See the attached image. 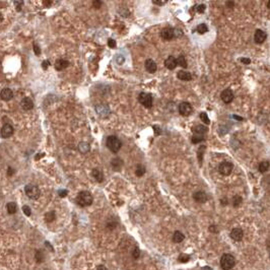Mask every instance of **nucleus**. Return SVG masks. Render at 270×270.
<instances>
[{"mask_svg":"<svg viewBox=\"0 0 270 270\" xmlns=\"http://www.w3.org/2000/svg\"><path fill=\"white\" fill-rule=\"evenodd\" d=\"M89 149H91L89 144L88 142H85V141H82V142L78 144V150L80 151V153L82 154H86L89 151Z\"/></svg>","mask_w":270,"mask_h":270,"instance_id":"nucleus-24","label":"nucleus"},{"mask_svg":"<svg viewBox=\"0 0 270 270\" xmlns=\"http://www.w3.org/2000/svg\"><path fill=\"white\" fill-rule=\"evenodd\" d=\"M227 7H231V8H233V6H234V2H230V1H227Z\"/></svg>","mask_w":270,"mask_h":270,"instance_id":"nucleus-53","label":"nucleus"},{"mask_svg":"<svg viewBox=\"0 0 270 270\" xmlns=\"http://www.w3.org/2000/svg\"><path fill=\"white\" fill-rule=\"evenodd\" d=\"M184 239H185L184 234L181 233V231H176L174 235H173V242L176 244L181 243V242L184 241Z\"/></svg>","mask_w":270,"mask_h":270,"instance_id":"nucleus-22","label":"nucleus"},{"mask_svg":"<svg viewBox=\"0 0 270 270\" xmlns=\"http://www.w3.org/2000/svg\"><path fill=\"white\" fill-rule=\"evenodd\" d=\"M165 66L167 67L169 70H174V69L178 66L177 59H176L174 56H169L167 59L165 60Z\"/></svg>","mask_w":270,"mask_h":270,"instance_id":"nucleus-13","label":"nucleus"},{"mask_svg":"<svg viewBox=\"0 0 270 270\" xmlns=\"http://www.w3.org/2000/svg\"><path fill=\"white\" fill-rule=\"evenodd\" d=\"M161 36L164 40H172L173 38L175 37V33H174V30L171 29V27H166V29H164L162 31L161 33Z\"/></svg>","mask_w":270,"mask_h":270,"instance_id":"nucleus-14","label":"nucleus"},{"mask_svg":"<svg viewBox=\"0 0 270 270\" xmlns=\"http://www.w3.org/2000/svg\"><path fill=\"white\" fill-rule=\"evenodd\" d=\"M69 65V61L65 60V59H58L56 60V62H55V69L58 71H62L63 69L67 68Z\"/></svg>","mask_w":270,"mask_h":270,"instance_id":"nucleus-19","label":"nucleus"},{"mask_svg":"<svg viewBox=\"0 0 270 270\" xmlns=\"http://www.w3.org/2000/svg\"><path fill=\"white\" fill-rule=\"evenodd\" d=\"M42 157H44V153H43L42 155H37V157H36V160H39V158H41Z\"/></svg>","mask_w":270,"mask_h":270,"instance_id":"nucleus-56","label":"nucleus"},{"mask_svg":"<svg viewBox=\"0 0 270 270\" xmlns=\"http://www.w3.org/2000/svg\"><path fill=\"white\" fill-rule=\"evenodd\" d=\"M3 20V15H2V13H0V22H1Z\"/></svg>","mask_w":270,"mask_h":270,"instance_id":"nucleus-58","label":"nucleus"},{"mask_svg":"<svg viewBox=\"0 0 270 270\" xmlns=\"http://www.w3.org/2000/svg\"><path fill=\"white\" fill-rule=\"evenodd\" d=\"M124 57L123 56H118V58H117V62H118V64H122L124 62Z\"/></svg>","mask_w":270,"mask_h":270,"instance_id":"nucleus-48","label":"nucleus"},{"mask_svg":"<svg viewBox=\"0 0 270 270\" xmlns=\"http://www.w3.org/2000/svg\"><path fill=\"white\" fill-rule=\"evenodd\" d=\"M241 61L243 62V63H245V64H249V63H250V62H251L250 59H247V58H242Z\"/></svg>","mask_w":270,"mask_h":270,"instance_id":"nucleus-51","label":"nucleus"},{"mask_svg":"<svg viewBox=\"0 0 270 270\" xmlns=\"http://www.w3.org/2000/svg\"><path fill=\"white\" fill-rule=\"evenodd\" d=\"M177 77L181 80H185V81H188V80H191L192 79V75L191 73L187 71H179L177 73Z\"/></svg>","mask_w":270,"mask_h":270,"instance_id":"nucleus-23","label":"nucleus"},{"mask_svg":"<svg viewBox=\"0 0 270 270\" xmlns=\"http://www.w3.org/2000/svg\"><path fill=\"white\" fill-rule=\"evenodd\" d=\"M204 151H205V146H204V145H201V146H200V147L198 148V150H197V157H198V160H199L200 165L202 164V161H203V153H204Z\"/></svg>","mask_w":270,"mask_h":270,"instance_id":"nucleus-29","label":"nucleus"},{"mask_svg":"<svg viewBox=\"0 0 270 270\" xmlns=\"http://www.w3.org/2000/svg\"><path fill=\"white\" fill-rule=\"evenodd\" d=\"M193 198H194V200L196 202L198 203H205L207 201V195L205 192L203 191H197L194 193V195H193Z\"/></svg>","mask_w":270,"mask_h":270,"instance_id":"nucleus-15","label":"nucleus"},{"mask_svg":"<svg viewBox=\"0 0 270 270\" xmlns=\"http://www.w3.org/2000/svg\"><path fill=\"white\" fill-rule=\"evenodd\" d=\"M102 4H103V2H102V1H100V0H96V1H93V2H92V5H93V7H95V8H96V9L101 8Z\"/></svg>","mask_w":270,"mask_h":270,"instance_id":"nucleus-39","label":"nucleus"},{"mask_svg":"<svg viewBox=\"0 0 270 270\" xmlns=\"http://www.w3.org/2000/svg\"><path fill=\"white\" fill-rule=\"evenodd\" d=\"M209 231L210 233H217V228H216V227L215 226H210L209 227Z\"/></svg>","mask_w":270,"mask_h":270,"instance_id":"nucleus-46","label":"nucleus"},{"mask_svg":"<svg viewBox=\"0 0 270 270\" xmlns=\"http://www.w3.org/2000/svg\"><path fill=\"white\" fill-rule=\"evenodd\" d=\"M51 3H52L51 1H48V2H47V1H44V4H45V5H46V6H48V5H50V4H51Z\"/></svg>","mask_w":270,"mask_h":270,"instance_id":"nucleus-55","label":"nucleus"},{"mask_svg":"<svg viewBox=\"0 0 270 270\" xmlns=\"http://www.w3.org/2000/svg\"><path fill=\"white\" fill-rule=\"evenodd\" d=\"M205 5L204 4H200V5H198L197 6V8H196V10H197V12H199V13H203L204 11H205Z\"/></svg>","mask_w":270,"mask_h":270,"instance_id":"nucleus-40","label":"nucleus"},{"mask_svg":"<svg viewBox=\"0 0 270 270\" xmlns=\"http://www.w3.org/2000/svg\"><path fill=\"white\" fill-rule=\"evenodd\" d=\"M67 194H68L67 190H59V191H58V195H59L60 197H62V198H63V197H66Z\"/></svg>","mask_w":270,"mask_h":270,"instance_id":"nucleus-43","label":"nucleus"},{"mask_svg":"<svg viewBox=\"0 0 270 270\" xmlns=\"http://www.w3.org/2000/svg\"><path fill=\"white\" fill-rule=\"evenodd\" d=\"M45 245H46V246H47V248H48V247H49V248H50V250H51L52 252H53V251H54V249H53V248H52V246H51V244L49 243V242H45Z\"/></svg>","mask_w":270,"mask_h":270,"instance_id":"nucleus-52","label":"nucleus"},{"mask_svg":"<svg viewBox=\"0 0 270 270\" xmlns=\"http://www.w3.org/2000/svg\"><path fill=\"white\" fill-rule=\"evenodd\" d=\"M92 176L93 179H95L96 182H99V183L103 182V180H104V175H103V172H102V171H100V170H98V169H93V170H92Z\"/></svg>","mask_w":270,"mask_h":270,"instance_id":"nucleus-21","label":"nucleus"},{"mask_svg":"<svg viewBox=\"0 0 270 270\" xmlns=\"http://www.w3.org/2000/svg\"><path fill=\"white\" fill-rule=\"evenodd\" d=\"M13 133H14V128L10 124H4L0 130V135L2 138H9L10 136H12Z\"/></svg>","mask_w":270,"mask_h":270,"instance_id":"nucleus-8","label":"nucleus"},{"mask_svg":"<svg viewBox=\"0 0 270 270\" xmlns=\"http://www.w3.org/2000/svg\"><path fill=\"white\" fill-rule=\"evenodd\" d=\"M152 3H153V4H157V5H164L166 1H155V0H153Z\"/></svg>","mask_w":270,"mask_h":270,"instance_id":"nucleus-49","label":"nucleus"},{"mask_svg":"<svg viewBox=\"0 0 270 270\" xmlns=\"http://www.w3.org/2000/svg\"><path fill=\"white\" fill-rule=\"evenodd\" d=\"M267 7L270 9V1H268V2H267Z\"/></svg>","mask_w":270,"mask_h":270,"instance_id":"nucleus-59","label":"nucleus"},{"mask_svg":"<svg viewBox=\"0 0 270 270\" xmlns=\"http://www.w3.org/2000/svg\"><path fill=\"white\" fill-rule=\"evenodd\" d=\"M220 202L223 203V205H227V199H223V200H220Z\"/></svg>","mask_w":270,"mask_h":270,"instance_id":"nucleus-54","label":"nucleus"},{"mask_svg":"<svg viewBox=\"0 0 270 270\" xmlns=\"http://www.w3.org/2000/svg\"><path fill=\"white\" fill-rule=\"evenodd\" d=\"M96 270H108L107 267H105L104 265H98L96 266Z\"/></svg>","mask_w":270,"mask_h":270,"instance_id":"nucleus-50","label":"nucleus"},{"mask_svg":"<svg viewBox=\"0 0 270 270\" xmlns=\"http://www.w3.org/2000/svg\"><path fill=\"white\" fill-rule=\"evenodd\" d=\"M35 258H36V261H37L38 263L43 262V261H44V259H45L43 252H42V251L37 250V251H36V254H35Z\"/></svg>","mask_w":270,"mask_h":270,"instance_id":"nucleus-33","label":"nucleus"},{"mask_svg":"<svg viewBox=\"0 0 270 270\" xmlns=\"http://www.w3.org/2000/svg\"><path fill=\"white\" fill-rule=\"evenodd\" d=\"M138 101L142 106H144L145 108H151L152 107V102H153V99H152V96L150 93L147 92H141L139 96H138Z\"/></svg>","mask_w":270,"mask_h":270,"instance_id":"nucleus-5","label":"nucleus"},{"mask_svg":"<svg viewBox=\"0 0 270 270\" xmlns=\"http://www.w3.org/2000/svg\"><path fill=\"white\" fill-rule=\"evenodd\" d=\"M236 265V259L231 254H223L220 258V267L223 270H231Z\"/></svg>","mask_w":270,"mask_h":270,"instance_id":"nucleus-2","label":"nucleus"},{"mask_svg":"<svg viewBox=\"0 0 270 270\" xmlns=\"http://www.w3.org/2000/svg\"><path fill=\"white\" fill-rule=\"evenodd\" d=\"M14 5L16 6L17 11H20V10H22V6L23 5V2L22 1H15L14 2Z\"/></svg>","mask_w":270,"mask_h":270,"instance_id":"nucleus-42","label":"nucleus"},{"mask_svg":"<svg viewBox=\"0 0 270 270\" xmlns=\"http://www.w3.org/2000/svg\"><path fill=\"white\" fill-rule=\"evenodd\" d=\"M22 211L27 216H31V214H32V210H31L30 206H27V205L22 206Z\"/></svg>","mask_w":270,"mask_h":270,"instance_id":"nucleus-38","label":"nucleus"},{"mask_svg":"<svg viewBox=\"0 0 270 270\" xmlns=\"http://www.w3.org/2000/svg\"><path fill=\"white\" fill-rule=\"evenodd\" d=\"M108 46L110 48H115L116 47V41L113 39H109L108 40Z\"/></svg>","mask_w":270,"mask_h":270,"instance_id":"nucleus-44","label":"nucleus"},{"mask_svg":"<svg viewBox=\"0 0 270 270\" xmlns=\"http://www.w3.org/2000/svg\"><path fill=\"white\" fill-rule=\"evenodd\" d=\"M177 64L179 65V66L183 67V68H187V66H188V65H187L186 58H185L184 56H183V55H181V56H179V57H178V59H177Z\"/></svg>","mask_w":270,"mask_h":270,"instance_id":"nucleus-31","label":"nucleus"},{"mask_svg":"<svg viewBox=\"0 0 270 270\" xmlns=\"http://www.w3.org/2000/svg\"><path fill=\"white\" fill-rule=\"evenodd\" d=\"M49 65H50V62L48 60H45V61H43V63H42V67H43L44 70H46V69L49 67Z\"/></svg>","mask_w":270,"mask_h":270,"instance_id":"nucleus-45","label":"nucleus"},{"mask_svg":"<svg viewBox=\"0 0 270 270\" xmlns=\"http://www.w3.org/2000/svg\"><path fill=\"white\" fill-rule=\"evenodd\" d=\"M196 31L198 32L200 35H203L208 32V27H207L205 23H200V25L197 26L196 27Z\"/></svg>","mask_w":270,"mask_h":270,"instance_id":"nucleus-28","label":"nucleus"},{"mask_svg":"<svg viewBox=\"0 0 270 270\" xmlns=\"http://www.w3.org/2000/svg\"><path fill=\"white\" fill-rule=\"evenodd\" d=\"M235 119H238V120H243V118H241V117H238V116H234Z\"/></svg>","mask_w":270,"mask_h":270,"instance_id":"nucleus-57","label":"nucleus"},{"mask_svg":"<svg viewBox=\"0 0 270 270\" xmlns=\"http://www.w3.org/2000/svg\"><path fill=\"white\" fill-rule=\"evenodd\" d=\"M192 112H193V108L191 104L187 102H183L179 105V113L181 114L182 116H189Z\"/></svg>","mask_w":270,"mask_h":270,"instance_id":"nucleus-7","label":"nucleus"},{"mask_svg":"<svg viewBox=\"0 0 270 270\" xmlns=\"http://www.w3.org/2000/svg\"><path fill=\"white\" fill-rule=\"evenodd\" d=\"M96 111L98 115L101 117V118H107V117L110 115V110H109L108 107L105 106V105H99V106H96Z\"/></svg>","mask_w":270,"mask_h":270,"instance_id":"nucleus-12","label":"nucleus"},{"mask_svg":"<svg viewBox=\"0 0 270 270\" xmlns=\"http://www.w3.org/2000/svg\"><path fill=\"white\" fill-rule=\"evenodd\" d=\"M234 169V165L231 164V162H221V164L219 165V171L221 175L223 176H228L231 173V171H233Z\"/></svg>","mask_w":270,"mask_h":270,"instance_id":"nucleus-6","label":"nucleus"},{"mask_svg":"<svg viewBox=\"0 0 270 270\" xmlns=\"http://www.w3.org/2000/svg\"><path fill=\"white\" fill-rule=\"evenodd\" d=\"M135 174H136L137 177H142V176L145 174V168L143 167V166H137L136 168V171H135Z\"/></svg>","mask_w":270,"mask_h":270,"instance_id":"nucleus-32","label":"nucleus"},{"mask_svg":"<svg viewBox=\"0 0 270 270\" xmlns=\"http://www.w3.org/2000/svg\"><path fill=\"white\" fill-rule=\"evenodd\" d=\"M14 173H15V171L12 168H10V167L8 168V171H7V175L8 176H12L13 174H14Z\"/></svg>","mask_w":270,"mask_h":270,"instance_id":"nucleus-47","label":"nucleus"},{"mask_svg":"<svg viewBox=\"0 0 270 270\" xmlns=\"http://www.w3.org/2000/svg\"><path fill=\"white\" fill-rule=\"evenodd\" d=\"M92 201H93V197L92 195V193L88 191L79 192L75 199V202L80 207H86V206L92 205Z\"/></svg>","mask_w":270,"mask_h":270,"instance_id":"nucleus-1","label":"nucleus"},{"mask_svg":"<svg viewBox=\"0 0 270 270\" xmlns=\"http://www.w3.org/2000/svg\"><path fill=\"white\" fill-rule=\"evenodd\" d=\"M178 260H179V262H181V263H187L190 260V256L188 254L182 253V254H180V256L178 257Z\"/></svg>","mask_w":270,"mask_h":270,"instance_id":"nucleus-35","label":"nucleus"},{"mask_svg":"<svg viewBox=\"0 0 270 270\" xmlns=\"http://www.w3.org/2000/svg\"><path fill=\"white\" fill-rule=\"evenodd\" d=\"M242 202H243V199H242L241 196H239V195L234 196V198H233V205H234V207L240 206Z\"/></svg>","mask_w":270,"mask_h":270,"instance_id":"nucleus-34","label":"nucleus"},{"mask_svg":"<svg viewBox=\"0 0 270 270\" xmlns=\"http://www.w3.org/2000/svg\"><path fill=\"white\" fill-rule=\"evenodd\" d=\"M220 98H221V100H223V103L230 104L234 100V92L231 88H227V89H224V91H223V92H221V95H220Z\"/></svg>","mask_w":270,"mask_h":270,"instance_id":"nucleus-9","label":"nucleus"},{"mask_svg":"<svg viewBox=\"0 0 270 270\" xmlns=\"http://www.w3.org/2000/svg\"><path fill=\"white\" fill-rule=\"evenodd\" d=\"M259 171H260V173H265L268 171L269 169V162H261L260 165H259Z\"/></svg>","mask_w":270,"mask_h":270,"instance_id":"nucleus-30","label":"nucleus"},{"mask_svg":"<svg viewBox=\"0 0 270 270\" xmlns=\"http://www.w3.org/2000/svg\"><path fill=\"white\" fill-rule=\"evenodd\" d=\"M6 210L9 214H14L17 210V206L15 202H8L6 205Z\"/></svg>","mask_w":270,"mask_h":270,"instance_id":"nucleus-27","label":"nucleus"},{"mask_svg":"<svg viewBox=\"0 0 270 270\" xmlns=\"http://www.w3.org/2000/svg\"><path fill=\"white\" fill-rule=\"evenodd\" d=\"M55 219H56V212H55L54 210L48 211V212L45 214V220H46L47 223H52V221H54Z\"/></svg>","mask_w":270,"mask_h":270,"instance_id":"nucleus-26","label":"nucleus"},{"mask_svg":"<svg viewBox=\"0 0 270 270\" xmlns=\"http://www.w3.org/2000/svg\"><path fill=\"white\" fill-rule=\"evenodd\" d=\"M193 132H194V135H193V136L204 138V134L207 132V128L205 126H203V125H198L197 127H195L194 129H193Z\"/></svg>","mask_w":270,"mask_h":270,"instance_id":"nucleus-18","label":"nucleus"},{"mask_svg":"<svg viewBox=\"0 0 270 270\" xmlns=\"http://www.w3.org/2000/svg\"><path fill=\"white\" fill-rule=\"evenodd\" d=\"M20 106L22 108L26 111H30L34 108V102L32 101L31 98H23L20 102Z\"/></svg>","mask_w":270,"mask_h":270,"instance_id":"nucleus-17","label":"nucleus"},{"mask_svg":"<svg viewBox=\"0 0 270 270\" xmlns=\"http://www.w3.org/2000/svg\"><path fill=\"white\" fill-rule=\"evenodd\" d=\"M111 165H112V167H113L114 170H115V171H119V170L122 168L123 162H122V160H121V158H114V160L112 161Z\"/></svg>","mask_w":270,"mask_h":270,"instance_id":"nucleus-25","label":"nucleus"},{"mask_svg":"<svg viewBox=\"0 0 270 270\" xmlns=\"http://www.w3.org/2000/svg\"><path fill=\"white\" fill-rule=\"evenodd\" d=\"M145 69H146L149 73H154L158 69L157 63H155L152 59H147L146 61H145Z\"/></svg>","mask_w":270,"mask_h":270,"instance_id":"nucleus-20","label":"nucleus"},{"mask_svg":"<svg viewBox=\"0 0 270 270\" xmlns=\"http://www.w3.org/2000/svg\"><path fill=\"white\" fill-rule=\"evenodd\" d=\"M25 192L30 199H34V200L39 198L41 194L39 187L36 185H32V184H29L25 187Z\"/></svg>","mask_w":270,"mask_h":270,"instance_id":"nucleus-4","label":"nucleus"},{"mask_svg":"<svg viewBox=\"0 0 270 270\" xmlns=\"http://www.w3.org/2000/svg\"><path fill=\"white\" fill-rule=\"evenodd\" d=\"M34 52L35 54L37 55V56H39V55L41 54V50H40V47L38 46V45L36 43H34Z\"/></svg>","mask_w":270,"mask_h":270,"instance_id":"nucleus-41","label":"nucleus"},{"mask_svg":"<svg viewBox=\"0 0 270 270\" xmlns=\"http://www.w3.org/2000/svg\"><path fill=\"white\" fill-rule=\"evenodd\" d=\"M200 119H201L205 124H207V125L210 123V120H209L208 116H207L206 113H200Z\"/></svg>","mask_w":270,"mask_h":270,"instance_id":"nucleus-37","label":"nucleus"},{"mask_svg":"<svg viewBox=\"0 0 270 270\" xmlns=\"http://www.w3.org/2000/svg\"><path fill=\"white\" fill-rule=\"evenodd\" d=\"M0 98H1V100H3V101L8 102L13 98V92L10 88H3L1 92H0Z\"/></svg>","mask_w":270,"mask_h":270,"instance_id":"nucleus-16","label":"nucleus"},{"mask_svg":"<svg viewBox=\"0 0 270 270\" xmlns=\"http://www.w3.org/2000/svg\"><path fill=\"white\" fill-rule=\"evenodd\" d=\"M106 145L112 152H114V153H117V152L121 149L122 142H121V140L117 136L111 135V136H109L108 138H107Z\"/></svg>","mask_w":270,"mask_h":270,"instance_id":"nucleus-3","label":"nucleus"},{"mask_svg":"<svg viewBox=\"0 0 270 270\" xmlns=\"http://www.w3.org/2000/svg\"><path fill=\"white\" fill-rule=\"evenodd\" d=\"M266 38H267V35H266V33L264 32V31H262V30H256L255 35H254V40H255L256 43H257V44L264 43V41L266 40Z\"/></svg>","mask_w":270,"mask_h":270,"instance_id":"nucleus-11","label":"nucleus"},{"mask_svg":"<svg viewBox=\"0 0 270 270\" xmlns=\"http://www.w3.org/2000/svg\"><path fill=\"white\" fill-rule=\"evenodd\" d=\"M132 257L134 258V259H138L140 257V250H139V248L138 247H134V249H133V251H132Z\"/></svg>","mask_w":270,"mask_h":270,"instance_id":"nucleus-36","label":"nucleus"},{"mask_svg":"<svg viewBox=\"0 0 270 270\" xmlns=\"http://www.w3.org/2000/svg\"><path fill=\"white\" fill-rule=\"evenodd\" d=\"M231 238L233 239L234 241L236 242H240L242 241V239L244 238V231L242 228L240 227H235L231 230Z\"/></svg>","mask_w":270,"mask_h":270,"instance_id":"nucleus-10","label":"nucleus"}]
</instances>
